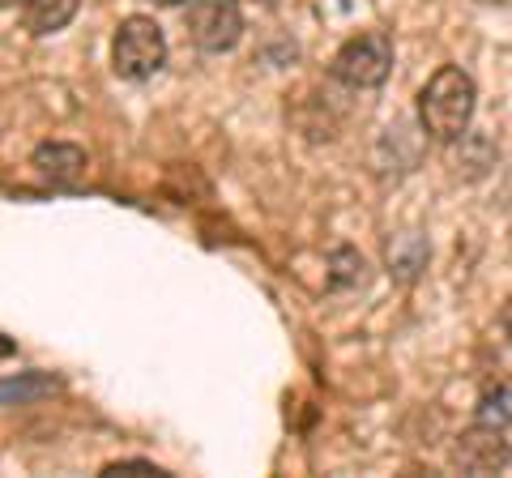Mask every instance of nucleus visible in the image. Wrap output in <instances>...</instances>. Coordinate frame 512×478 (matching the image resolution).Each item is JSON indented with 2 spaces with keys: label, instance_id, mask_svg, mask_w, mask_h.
Listing matches in <instances>:
<instances>
[{
  "label": "nucleus",
  "instance_id": "f257e3e1",
  "mask_svg": "<svg viewBox=\"0 0 512 478\" xmlns=\"http://www.w3.org/2000/svg\"><path fill=\"white\" fill-rule=\"evenodd\" d=\"M474 107H478V90H474V77L457 65H444L419 94V124L431 141L440 146H453L470 133V120H474Z\"/></svg>",
  "mask_w": 512,
  "mask_h": 478
},
{
  "label": "nucleus",
  "instance_id": "f03ea898",
  "mask_svg": "<svg viewBox=\"0 0 512 478\" xmlns=\"http://www.w3.org/2000/svg\"><path fill=\"white\" fill-rule=\"evenodd\" d=\"M167 65V35L163 26H158L154 18H146V13H133V18H124L116 39H111V69H116V77H124V82H150V77H158Z\"/></svg>",
  "mask_w": 512,
  "mask_h": 478
},
{
  "label": "nucleus",
  "instance_id": "7ed1b4c3",
  "mask_svg": "<svg viewBox=\"0 0 512 478\" xmlns=\"http://www.w3.org/2000/svg\"><path fill=\"white\" fill-rule=\"evenodd\" d=\"M333 82H342L350 90H376L389 82L393 73V39L384 30H363V35L346 39L333 56Z\"/></svg>",
  "mask_w": 512,
  "mask_h": 478
},
{
  "label": "nucleus",
  "instance_id": "20e7f679",
  "mask_svg": "<svg viewBox=\"0 0 512 478\" xmlns=\"http://www.w3.org/2000/svg\"><path fill=\"white\" fill-rule=\"evenodd\" d=\"M184 35L197 52L222 56L244 39V9H239V0H188Z\"/></svg>",
  "mask_w": 512,
  "mask_h": 478
},
{
  "label": "nucleus",
  "instance_id": "39448f33",
  "mask_svg": "<svg viewBox=\"0 0 512 478\" xmlns=\"http://www.w3.org/2000/svg\"><path fill=\"white\" fill-rule=\"evenodd\" d=\"M453 461L461 474H500L508 470L512 461V444L504 440V427H491V423H474L470 432H461Z\"/></svg>",
  "mask_w": 512,
  "mask_h": 478
},
{
  "label": "nucleus",
  "instance_id": "423d86ee",
  "mask_svg": "<svg viewBox=\"0 0 512 478\" xmlns=\"http://www.w3.org/2000/svg\"><path fill=\"white\" fill-rule=\"evenodd\" d=\"M90 158L82 146H73V141H43L30 154V171H35L39 184H52V188H73L77 180L86 175Z\"/></svg>",
  "mask_w": 512,
  "mask_h": 478
},
{
  "label": "nucleus",
  "instance_id": "0eeeda50",
  "mask_svg": "<svg viewBox=\"0 0 512 478\" xmlns=\"http://www.w3.org/2000/svg\"><path fill=\"white\" fill-rule=\"evenodd\" d=\"M82 0H22V22L30 35H56L77 18Z\"/></svg>",
  "mask_w": 512,
  "mask_h": 478
},
{
  "label": "nucleus",
  "instance_id": "6e6552de",
  "mask_svg": "<svg viewBox=\"0 0 512 478\" xmlns=\"http://www.w3.org/2000/svg\"><path fill=\"white\" fill-rule=\"evenodd\" d=\"M56 376H47V372H22V376H13V380H0V406H9V402H39V397L47 393H56Z\"/></svg>",
  "mask_w": 512,
  "mask_h": 478
},
{
  "label": "nucleus",
  "instance_id": "1a4fd4ad",
  "mask_svg": "<svg viewBox=\"0 0 512 478\" xmlns=\"http://www.w3.org/2000/svg\"><path fill=\"white\" fill-rule=\"evenodd\" d=\"M478 423H491V427H512V389H495L478 402Z\"/></svg>",
  "mask_w": 512,
  "mask_h": 478
},
{
  "label": "nucleus",
  "instance_id": "9d476101",
  "mask_svg": "<svg viewBox=\"0 0 512 478\" xmlns=\"http://www.w3.org/2000/svg\"><path fill=\"white\" fill-rule=\"evenodd\" d=\"M120 474H154V478H171L163 466H154V461H141V457L107 461V466H103V478H120Z\"/></svg>",
  "mask_w": 512,
  "mask_h": 478
},
{
  "label": "nucleus",
  "instance_id": "9b49d317",
  "mask_svg": "<svg viewBox=\"0 0 512 478\" xmlns=\"http://www.w3.org/2000/svg\"><path fill=\"white\" fill-rule=\"evenodd\" d=\"M500 329H504V338L512 342V299L504 304V312H500Z\"/></svg>",
  "mask_w": 512,
  "mask_h": 478
},
{
  "label": "nucleus",
  "instance_id": "f8f14e48",
  "mask_svg": "<svg viewBox=\"0 0 512 478\" xmlns=\"http://www.w3.org/2000/svg\"><path fill=\"white\" fill-rule=\"evenodd\" d=\"M5 355H13V342H9V338H0V359H5Z\"/></svg>",
  "mask_w": 512,
  "mask_h": 478
},
{
  "label": "nucleus",
  "instance_id": "ddd939ff",
  "mask_svg": "<svg viewBox=\"0 0 512 478\" xmlns=\"http://www.w3.org/2000/svg\"><path fill=\"white\" fill-rule=\"evenodd\" d=\"M154 5H163V9H175V5H188V0H154Z\"/></svg>",
  "mask_w": 512,
  "mask_h": 478
},
{
  "label": "nucleus",
  "instance_id": "4468645a",
  "mask_svg": "<svg viewBox=\"0 0 512 478\" xmlns=\"http://www.w3.org/2000/svg\"><path fill=\"white\" fill-rule=\"evenodd\" d=\"M256 5H274V0H256Z\"/></svg>",
  "mask_w": 512,
  "mask_h": 478
},
{
  "label": "nucleus",
  "instance_id": "2eb2a0df",
  "mask_svg": "<svg viewBox=\"0 0 512 478\" xmlns=\"http://www.w3.org/2000/svg\"><path fill=\"white\" fill-rule=\"evenodd\" d=\"M0 5H9V0H0Z\"/></svg>",
  "mask_w": 512,
  "mask_h": 478
}]
</instances>
